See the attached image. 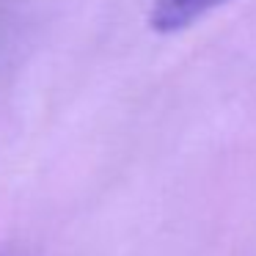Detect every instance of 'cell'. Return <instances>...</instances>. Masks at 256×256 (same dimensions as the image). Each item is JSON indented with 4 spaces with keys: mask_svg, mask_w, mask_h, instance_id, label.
<instances>
[{
    "mask_svg": "<svg viewBox=\"0 0 256 256\" xmlns=\"http://www.w3.org/2000/svg\"><path fill=\"white\" fill-rule=\"evenodd\" d=\"M226 3H234V0H154L149 12V25L154 34L162 36L182 34L204 17H210L212 12L223 8Z\"/></svg>",
    "mask_w": 256,
    "mask_h": 256,
    "instance_id": "1",
    "label": "cell"
}]
</instances>
